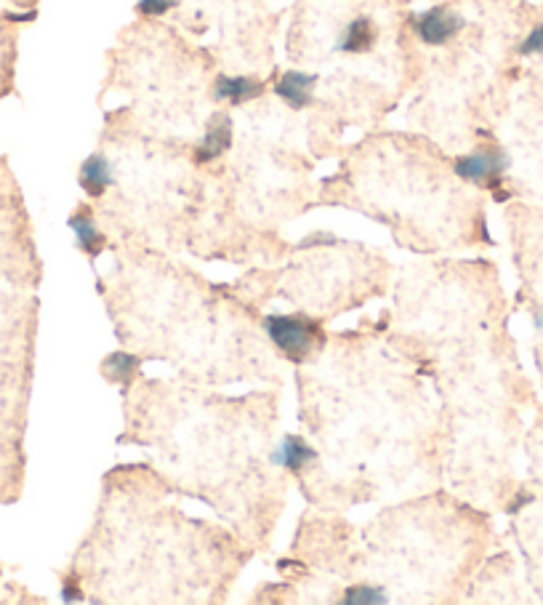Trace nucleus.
Returning a JSON list of instances; mask_svg holds the SVG:
<instances>
[{"mask_svg": "<svg viewBox=\"0 0 543 605\" xmlns=\"http://www.w3.org/2000/svg\"><path fill=\"white\" fill-rule=\"evenodd\" d=\"M301 433L318 446L296 488L309 507L349 512L445 486L440 406L376 316L333 331L314 363L294 369Z\"/></svg>", "mask_w": 543, "mask_h": 605, "instance_id": "1", "label": "nucleus"}, {"mask_svg": "<svg viewBox=\"0 0 543 605\" xmlns=\"http://www.w3.org/2000/svg\"><path fill=\"white\" fill-rule=\"evenodd\" d=\"M384 336L413 360L440 398L442 478L455 497L488 507L509 469L504 403V296L484 259L413 261L395 272Z\"/></svg>", "mask_w": 543, "mask_h": 605, "instance_id": "2", "label": "nucleus"}, {"mask_svg": "<svg viewBox=\"0 0 543 605\" xmlns=\"http://www.w3.org/2000/svg\"><path fill=\"white\" fill-rule=\"evenodd\" d=\"M490 539L484 512L442 486L384 504L365 523L309 507L274 561L280 579L248 603H461Z\"/></svg>", "mask_w": 543, "mask_h": 605, "instance_id": "3", "label": "nucleus"}, {"mask_svg": "<svg viewBox=\"0 0 543 605\" xmlns=\"http://www.w3.org/2000/svg\"><path fill=\"white\" fill-rule=\"evenodd\" d=\"M120 398L118 446L144 448L177 497L208 504L256 555H270L294 482L274 464L283 387L230 398L179 374H142Z\"/></svg>", "mask_w": 543, "mask_h": 605, "instance_id": "4", "label": "nucleus"}, {"mask_svg": "<svg viewBox=\"0 0 543 605\" xmlns=\"http://www.w3.org/2000/svg\"><path fill=\"white\" fill-rule=\"evenodd\" d=\"M150 462L115 464L62 571L67 603H197L232 595L256 552L230 526L186 515Z\"/></svg>", "mask_w": 543, "mask_h": 605, "instance_id": "5", "label": "nucleus"}, {"mask_svg": "<svg viewBox=\"0 0 543 605\" xmlns=\"http://www.w3.org/2000/svg\"><path fill=\"white\" fill-rule=\"evenodd\" d=\"M113 254V270L96 278V291L122 350L144 363H168L208 387H285L283 360L261 331V312L230 283H211L179 254L142 246H118Z\"/></svg>", "mask_w": 543, "mask_h": 605, "instance_id": "6", "label": "nucleus"}, {"mask_svg": "<svg viewBox=\"0 0 543 605\" xmlns=\"http://www.w3.org/2000/svg\"><path fill=\"white\" fill-rule=\"evenodd\" d=\"M435 166V163H431ZM358 168L323 182L314 206H341L365 214L392 232L397 248L422 256L458 254L495 246L488 235L484 206L477 195L458 190L453 168Z\"/></svg>", "mask_w": 543, "mask_h": 605, "instance_id": "7", "label": "nucleus"}, {"mask_svg": "<svg viewBox=\"0 0 543 605\" xmlns=\"http://www.w3.org/2000/svg\"><path fill=\"white\" fill-rule=\"evenodd\" d=\"M395 272L397 267L382 248L314 230L290 243L283 261L248 267L230 286L256 312L280 299L331 323L389 296Z\"/></svg>", "mask_w": 543, "mask_h": 605, "instance_id": "8", "label": "nucleus"}, {"mask_svg": "<svg viewBox=\"0 0 543 605\" xmlns=\"http://www.w3.org/2000/svg\"><path fill=\"white\" fill-rule=\"evenodd\" d=\"M33 379L35 358L0 363V504L20 502L25 491V433Z\"/></svg>", "mask_w": 543, "mask_h": 605, "instance_id": "9", "label": "nucleus"}, {"mask_svg": "<svg viewBox=\"0 0 543 605\" xmlns=\"http://www.w3.org/2000/svg\"><path fill=\"white\" fill-rule=\"evenodd\" d=\"M0 283L33 294L43 283V261L35 243L33 219L27 214L20 182L3 155H0Z\"/></svg>", "mask_w": 543, "mask_h": 605, "instance_id": "10", "label": "nucleus"}, {"mask_svg": "<svg viewBox=\"0 0 543 605\" xmlns=\"http://www.w3.org/2000/svg\"><path fill=\"white\" fill-rule=\"evenodd\" d=\"M259 325L264 331L267 342L283 363L299 365L314 363L328 347L331 331L328 320L309 316V312H261Z\"/></svg>", "mask_w": 543, "mask_h": 605, "instance_id": "11", "label": "nucleus"}, {"mask_svg": "<svg viewBox=\"0 0 543 605\" xmlns=\"http://www.w3.org/2000/svg\"><path fill=\"white\" fill-rule=\"evenodd\" d=\"M512 160L506 155L504 147H499L495 142H482L475 150L464 155H455L451 160V168L461 182H466L475 190H488L493 192L495 201H506L504 179L509 171Z\"/></svg>", "mask_w": 543, "mask_h": 605, "instance_id": "12", "label": "nucleus"}, {"mask_svg": "<svg viewBox=\"0 0 543 605\" xmlns=\"http://www.w3.org/2000/svg\"><path fill=\"white\" fill-rule=\"evenodd\" d=\"M235 144V118L227 107L214 110L203 126L201 139L190 147V160L195 168H211L224 155H230Z\"/></svg>", "mask_w": 543, "mask_h": 605, "instance_id": "13", "label": "nucleus"}, {"mask_svg": "<svg viewBox=\"0 0 543 605\" xmlns=\"http://www.w3.org/2000/svg\"><path fill=\"white\" fill-rule=\"evenodd\" d=\"M413 35L426 49H445L453 40H458L466 30V16L455 11L453 5L440 3L422 11L411 20Z\"/></svg>", "mask_w": 543, "mask_h": 605, "instance_id": "14", "label": "nucleus"}, {"mask_svg": "<svg viewBox=\"0 0 543 605\" xmlns=\"http://www.w3.org/2000/svg\"><path fill=\"white\" fill-rule=\"evenodd\" d=\"M378 43H382V25L376 16L358 14L338 27L333 54L344 56V60H360V56H371Z\"/></svg>", "mask_w": 543, "mask_h": 605, "instance_id": "15", "label": "nucleus"}, {"mask_svg": "<svg viewBox=\"0 0 543 605\" xmlns=\"http://www.w3.org/2000/svg\"><path fill=\"white\" fill-rule=\"evenodd\" d=\"M67 227L75 232V246H78V252L89 259L91 267L96 265L99 256L113 252V237L102 230V224H99L96 219V211H93L89 201L75 206V211L69 214L67 219Z\"/></svg>", "mask_w": 543, "mask_h": 605, "instance_id": "16", "label": "nucleus"}, {"mask_svg": "<svg viewBox=\"0 0 543 605\" xmlns=\"http://www.w3.org/2000/svg\"><path fill=\"white\" fill-rule=\"evenodd\" d=\"M267 80H261L259 75H230L219 73L211 80V99L216 107H245L250 102H259L267 94Z\"/></svg>", "mask_w": 543, "mask_h": 605, "instance_id": "17", "label": "nucleus"}, {"mask_svg": "<svg viewBox=\"0 0 543 605\" xmlns=\"http://www.w3.org/2000/svg\"><path fill=\"white\" fill-rule=\"evenodd\" d=\"M318 89L320 75L307 73V69L299 67L285 69L272 83V94L277 96L285 107L294 110V113H303V110L314 107V102H318Z\"/></svg>", "mask_w": 543, "mask_h": 605, "instance_id": "18", "label": "nucleus"}, {"mask_svg": "<svg viewBox=\"0 0 543 605\" xmlns=\"http://www.w3.org/2000/svg\"><path fill=\"white\" fill-rule=\"evenodd\" d=\"M113 179H115V166H113V158H109L107 150H102V147L93 150L89 158L80 163L78 184L91 203L99 201V197L109 190Z\"/></svg>", "mask_w": 543, "mask_h": 605, "instance_id": "19", "label": "nucleus"}, {"mask_svg": "<svg viewBox=\"0 0 543 605\" xmlns=\"http://www.w3.org/2000/svg\"><path fill=\"white\" fill-rule=\"evenodd\" d=\"M142 365L144 360L139 358V355L118 347V350L109 352L107 358L99 363V374H102V379L107 382L109 387H118L120 392H126V389L142 376Z\"/></svg>", "mask_w": 543, "mask_h": 605, "instance_id": "20", "label": "nucleus"}, {"mask_svg": "<svg viewBox=\"0 0 543 605\" xmlns=\"http://www.w3.org/2000/svg\"><path fill=\"white\" fill-rule=\"evenodd\" d=\"M25 20H14L0 11V99L14 89V62H16V25Z\"/></svg>", "mask_w": 543, "mask_h": 605, "instance_id": "21", "label": "nucleus"}, {"mask_svg": "<svg viewBox=\"0 0 543 605\" xmlns=\"http://www.w3.org/2000/svg\"><path fill=\"white\" fill-rule=\"evenodd\" d=\"M27 592L30 590H25V587H20L16 581H11L3 568H0V603H46V597L27 595Z\"/></svg>", "mask_w": 543, "mask_h": 605, "instance_id": "22", "label": "nucleus"}, {"mask_svg": "<svg viewBox=\"0 0 543 605\" xmlns=\"http://www.w3.org/2000/svg\"><path fill=\"white\" fill-rule=\"evenodd\" d=\"M181 5V0H137V14L142 20H160V16H168L171 11H177Z\"/></svg>", "mask_w": 543, "mask_h": 605, "instance_id": "23", "label": "nucleus"}, {"mask_svg": "<svg viewBox=\"0 0 543 605\" xmlns=\"http://www.w3.org/2000/svg\"><path fill=\"white\" fill-rule=\"evenodd\" d=\"M517 54L519 56H541L543 54V25H535L533 30L528 33V38L519 43Z\"/></svg>", "mask_w": 543, "mask_h": 605, "instance_id": "24", "label": "nucleus"}]
</instances>
